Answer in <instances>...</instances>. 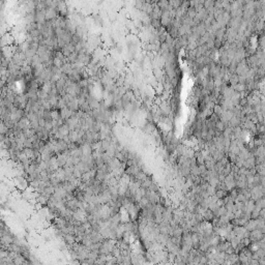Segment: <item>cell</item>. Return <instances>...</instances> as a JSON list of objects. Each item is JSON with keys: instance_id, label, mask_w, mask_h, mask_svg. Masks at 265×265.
I'll return each mask as SVG.
<instances>
[{"instance_id": "2", "label": "cell", "mask_w": 265, "mask_h": 265, "mask_svg": "<svg viewBox=\"0 0 265 265\" xmlns=\"http://www.w3.org/2000/svg\"><path fill=\"white\" fill-rule=\"evenodd\" d=\"M111 255L114 258H117V257L121 256V248L119 247H116V245H115V247L113 248V250H112V252H111Z\"/></svg>"}, {"instance_id": "1", "label": "cell", "mask_w": 265, "mask_h": 265, "mask_svg": "<svg viewBox=\"0 0 265 265\" xmlns=\"http://www.w3.org/2000/svg\"><path fill=\"white\" fill-rule=\"evenodd\" d=\"M64 239H65V241H66L67 245H74L75 243H76V236L72 235V234H65Z\"/></svg>"}]
</instances>
